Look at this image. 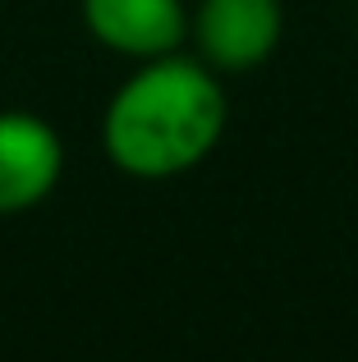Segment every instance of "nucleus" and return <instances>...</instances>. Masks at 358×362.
Wrapping results in <instances>:
<instances>
[{
    "mask_svg": "<svg viewBox=\"0 0 358 362\" xmlns=\"http://www.w3.org/2000/svg\"><path fill=\"white\" fill-rule=\"evenodd\" d=\"M225 78L193 51H171L129 69L101 110V151L129 179L166 184L197 170L225 138Z\"/></svg>",
    "mask_w": 358,
    "mask_h": 362,
    "instance_id": "obj_1",
    "label": "nucleus"
},
{
    "mask_svg": "<svg viewBox=\"0 0 358 362\" xmlns=\"http://www.w3.org/2000/svg\"><path fill=\"white\" fill-rule=\"evenodd\" d=\"M79 18L101 51L129 64L188 46V0H79Z\"/></svg>",
    "mask_w": 358,
    "mask_h": 362,
    "instance_id": "obj_4",
    "label": "nucleus"
},
{
    "mask_svg": "<svg viewBox=\"0 0 358 362\" xmlns=\"http://www.w3.org/2000/svg\"><path fill=\"white\" fill-rule=\"evenodd\" d=\"M64 160V138L46 115L0 110V221L37 211L60 188Z\"/></svg>",
    "mask_w": 358,
    "mask_h": 362,
    "instance_id": "obj_3",
    "label": "nucleus"
},
{
    "mask_svg": "<svg viewBox=\"0 0 358 362\" xmlns=\"http://www.w3.org/2000/svg\"><path fill=\"white\" fill-rule=\"evenodd\" d=\"M285 42V0H197L188 5V46L221 78L253 74Z\"/></svg>",
    "mask_w": 358,
    "mask_h": 362,
    "instance_id": "obj_2",
    "label": "nucleus"
}]
</instances>
